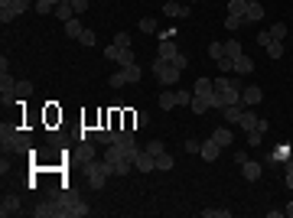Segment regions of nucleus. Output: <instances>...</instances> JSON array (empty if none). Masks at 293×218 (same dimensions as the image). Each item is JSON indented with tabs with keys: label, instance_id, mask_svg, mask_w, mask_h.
<instances>
[{
	"label": "nucleus",
	"instance_id": "obj_27",
	"mask_svg": "<svg viewBox=\"0 0 293 218\" xmlns=\"http://www.w3.org/2000/svg\"><path fill=\"white\" fill-rule=\"evenodd\" d=\"M173 166H176V160H173L170 153H160V156H157V169H160V173H170Z\"/></svg>",
	"mask_w": 293,
	"mask_h": 218
},
{
	"label": "nucleus",
	"instance_id": "obj_14",
	"mask_svg": "<svg viewBox=\"0 0 293 218\" xmlns=\"http://www.w3.org/2000/svg\"><path fill=\"white\" fill-rule=\"evenodd\" d=\"M0 215H4V218L20 215V199H17V195H4V202H0Z\"/></svg>",
	"mask_w": 293,
	"mask_h": 218
},
{
	"label": "nucleus",
	"instance_id": "obj_30",
	"mask_svg": "<svg viewBox=\"0 0 293 218\" xmlns=\"http://www.w3.org/2000/svg\"><path fill=\"white\" fill-rule=\"evenodd\" d=\"M283 52H287V49H283L280 39H270V43H267V56L270 59H283Z\"/></svg>",
	"mask_w": 293,
	"mask_h": 218
},
{
	"label": "nucleus",
	"instance_id": "obj_43",
	"mask_svg": "<svg viewBox=\"0 0 293 218\" xmlns=\"http://www.w3.org/2000/svg\"><path fill=\"white\" fill-rule=\"evenodd\" d=\"M79 43H82V46H95V43H98V36H95V30H82V36H79Z\"/></svg>",
	"mask_w": 293,
	"mask_h": 218
},
{
	"label": "nucleus",
	"instance_id": "obj_7",
	"mask_svg": "<svg viewBox=\"0 0 293 218\" xmlns=\"http://www.w3.org/2000/svg\"><path fill=\"white\" fill-rule=\"evenodd\" d=\"M134 166H137V173H153V169H157V156H150L146 150H140V153L134 156Z\"/></svg>",
	"mask_w": 293,
	"mask_h": 218
},
{
	"label": "nucleus",
	"instance_id": "obj_29",
	"mask_svg": "<svg viewBox=\"0 0 293 218\" xmlns=\"http://www.w3.org/2000/svg\"><path fill=\"white\" fill-rule=\"evenodd\" d=\"M59 4H62V0H36V13H39V17H46V13H52Z\"/></svg>",
	"mask_w": 293,
	"mask_h": 218
},
{
	"label": "nucleus",
	"instance_id": "obj_26",
	"mask_svg": "<svg viewBox=\"0 0 293 218\" xmlns=\"http://www.w3.org/2000/svg\"><path fill=\"white\" fill-rule=\"evenodd\" d=\"M267 33H270V39H280V43H283V39L290 36V26H287V23H274Z\"/></svg>",
	"mask_w": 293,
	"mask_h": 218
},
{
	"label": "nucleus",
	"instance_id": "obj_25",
	"mask_svg": "<svg viewBox=\"0 0 293 218\" xmlns=\"http://www.w3.org/2000/svg\"><path fill=\"white\" fill-rule=\"evenodd\" d=\"M241 111H244V107H241V104H228V107H225V111H222V114H225V124H238V118H241Z\"/></svg>",
	"mask_w": 293,
	"mask_h": 218
},
{
	"label": "nucleus",
	"instance_id": "obj_21",
	"mask_svg": "<svg viewBox=\"0 0 293 218\" xmlns=\"http://www.w3.org/2000/svg\"><path fill=\"white\" fill-rule=\"evenodd\" d=\"M212 91H215V81L212 78H195L192 94H212Z\"/></svg>",
	"mask_w": 293,
	"mask_h": 218
},
{
	"label": "nucleus",
	"instance_id": "obj_24",
	"mask_svg": "<svg viewBox=\"0 0 293 218\" xmlns=\"http://www.w3.org/2000/svg\"><path fill=\"white\" fill-rule=\"evenodd\" d=\"M62 26H65V36H68V39H79V36H82V30H85V26H82L75 17L68 20V23H62Z\"/></svg>",
	"mask_w": 293,
	"mask_h": 218
},
{
	"label": "nucleus",
	"instance_id": "obj_22",
	"mask_svg": "<svg viewBox=\"0 0 293 218\" xmlns=\"http://www.w3.org/2000/svg\"><path fill=\"white\" fill-rule=\"evenodd\" d=\"M238 124H241V131H254V127H257V114L254 111H241V118H238Z\"/></svg>",
	"mask_w": 293,
	"mask_h": 218
},
{
	"label": "nucleus",
	"instance_id": "obj_36",
	"mask_svg": "<svg viewBox=\"0 0 293 218\" xmlns=\"http://www.w3.org/2000/svg\"><path fill=\"white\" fill-rule=\"evenodd\" d=\"M134 62H137L134 49H130V46H127V49H121V56H117V65H121V69H124V65H134Z\"/></svg>",
	"mask_w": 293,
	"mask_h": 218
},
{
	"label": "nucleus",
	"instance_id": "obj_2",
	"mask_svg": "<svg viewBox=\"0 0 293 218\" xmlns=\"http://www.w3.org/2000/svg\"><path fill=\"white\" fill-rule=\"evenodd\" d=\"M111 176H114V173H111V163L108 160H98V156H95V160L85 163V179H88V186H92V189H104V182H108Z\"/></svg>",
	"mask_w": 293,
	"mask_h": 218
},
{
	"label": "nucleus",
	"instance_id": "obj_11",
	"mask_svg": "<svg viewBox=\"0 0 293 218\" xmlns=\"http://www.w3.org/2000/svg\"><path fill=\"white\" fill-rule=\"evenodd\" d=\"M261 98H264V91L257 85H248L241 91V104H248V107H254V104H261Z\"/></svg>",
	"mask_w": 293,
	"mask_h": 218
},
{
	"label": "nucleus",
	"instance_id": "obj_51",
	"mask_svg": "<svg viewBox=\"0 0 293 218\" xmlns=\"http://www.w3.org/2000/svg\"><path fill=\"white\" fill-rule=\"evenodd\" d=\"M257 43L267 46V43H270V33H267V30H261V33H257Z\"/></svg>",
	"mask_w": 293,
	"mask_h": 218
},
{
	"label": "nucleus",
	"instance_id": "obj_56",
	"mask_svg": "<svg viewBox=\"0 0 293 218\" xmlns=\"http://www.w3.org/2000/svg\"><path fill=\"white\" fill-rule=\"evenodd\" d=\"M189 4H195V0H189Z\"/></svg>",
	"mask_w": 293,
	"mask_h": 218
},
{
	"label": "nucleus",
	"instance_id": "obj_33",
	"mask_svg": "<svg viewBox=\"0 0 293 218\" xmlns=\"http://www.w3.org/2000/svg\"><path fill=\"white\" fill-rule=\"evenodd\" d=\"M228 13H235V17H244V13H248V0H228Z\"/></svg>",
	"mask_w": 293,
	"mask_h": 218
},
{
	"label": "nucleus",
	"instance_id": "obj_28",
	"mask_svg": "<svg viewBox=\"0 0 293 218\" xmlns=\"http://www.w3.org/2000/svg\"><path fill=\"white\" fill-rule=\"evenodd\" d=\"M130 166H134L130 160H114V163H111V173H114V176H127Z\"/></svg>",
	"mask_w": 293,
	"mask_h": 218
},
{
	"label": "nucleus",
	"instance_id": "obj_35",
	"mask_svg": "<svg viewBox=\"0 0 293 218\" xmlns=\"http://www.w3.org/2000/svg\"><path fill=\"white\" fill-rule=\"evenodd\" d=\"M225 56H232V59L244 56V49H241V43H238V39H228V43H225Z\"/></svg>",
	"mask_w": 293,
	"mask_h": 218
},
{
	"label": "nucleus",
	"instance_id": "obj_9",
	"mask_svg": "<svg viewBox=\"0 0 293 218\" xmlns=\"http://www.w3.org/2000/svg\"><path fill=\"white\" fill-rule=\"evenodd\" d=\"M264 20V4L261 0H248V13H244V26L248 23H261Z\"/></svg>",
	"mask_w": 293,
	"mask_h": 218
},
{
	"label": "nucleus",
	"instance_id": "obj_13",
	"mask_svg": "<svg viewBox=\"0 0 293 218\" xmlns=\"http://www.w3.org/2000/svg\"><path fill=\"white\" fill-rule=\"evenodd\" d=\"M163 13H166V17H173V20H179V17H189V7H186V4H176V0H166V4H163Z\"/></svg>",
	"mask_w": 293,
	"mask_h": 218
},
{
	"label": "nucleus",
	"instance_id": "obj_53",
	"mask_svg": "<svg viewBox=\"0 0 293 218\" xmlns=\"http://www.w3.org/2000/svg\"><path fill=\"white\" fill-rule=\"evenodd\" d=\"M283 215H287V218H293V202H290L287 208H283Z\"/></svg>",
	"mask_w": 293,
	"mask_h": 218
},
{
	"label": "nucleus",
	"instance_id": "obj_39",
	"mask_svg": "<svg viewBox=\"0 0 293 218\" xmlns=\"http://www.w3.org/2000/svg\"><path fill=\"white\" fill-rule=\"evenodd\" d=\"M143 150H146V153H150V156H160V153H166V147H163V140H150V144H146Z\"/></svg>",
	"mask_w": 293,
	"mask_h": 218
},
{
	"label": "nucleus",
	"instance_id": "obj_8",
	"mask_svg": "<svg viewBox=\"0 0 293 218\" xmlns=\"http://www.w3.org/2000/svg\"><path fill=\"white\" fill-rule=\"evenodd\" d=\"M261 173H264V166H261L257 160H244V163H241V176H244L248 182H257V179H261Z\"/></svg>",
	"mask_w": 293,
	"mask_h": 218
},
{
	"label": "nucleus",
	"instance_id": "obj_16",
	"mask_svg": "<svg viewBox=\"0 0 293 218\" xmlns=\"http://www.w3.org/2000/svg\"><path fill=\"white\" fill-rule=\"evenodd\" d=\"M176 43H173V39H160V49H157V56L160 59H170V62H173V59H176Z\"/></svg>",
	"mask_w": 293,
	"mask_h": 218
},
{
	"label": "nucleus",
	"instance_id": "obj_5",
	"mask_svg": "<svg viewBox=\"0 0 293 218\" xmlns=\"http://www.w3.org/2000/svg\"><path fill=\"white\" fill-rule=\"evenodd\" d=\"M33 215H36V218H68V208L62 205V202L55 199V195H52L49 202H43V205H36V208H33Z\"/></svg>",
	"mask_w": 293,
	"mask_h": 218
},
{
	"label": "nucleus",
	"instance_id": "obj_40",
	"mask_svg": "<svg viewBox=\"0 0 293 218\" xmlns=\"http://www.w3.org/2000/svg\"><path fill=\"white\" fill-rule=\"evenodd\" d=\"M117 56H121V46H114V43L104 46V59H108V62H117Z\"/></svg>",
	"mask_w": 293,
	"mask_h": 218
},
{
	"label": "nucleus",
	"instance_id": "obj_45",
	"mask_svg": "<svg viewBox=\"0 0 293 218\" xmlns=\"http://www.w3.org/2000/svg\"><path fill=\"white\" fill-rule=\"evenodd\" d=\"M173 65H176V69L183 72L186 65H189V56H186V52H176V59H173Z\"/></svg>",
	"mask_w": 293,
	"mask_h": 218
},
{
	"label": "nucleus",
	"instance_id": "obj_46",
	"mask_svg": "<svg viewBox=\"0 0 293 218\" xmlns=\"http://www.w3.org/2000/svg\"><path fill=\"white\" fill-rule=\"evenodd\" d=\"M199 150H202V140H195V137L186 140V153H199Z\"/></svg>",
	"mask_w": 293,
	"mask_h": 218
},
{
	"label": "nucleus",
	"instance_id": "obj_18",
	"mask_svg": "<svg viewBox=\"0 0 293 218\" xmlns=\"http://www.w3.org/2000/svg\"><path fill=\"white\" fill-rule=\"evenodd\" d=\"M212 140H215V144H218V147H232V131H228V127H215V131H212Z\"/></svg>",
	"mask_w": 293,
	"mask_h": 218
},
{
	"label": "nucleus",
	"instance_id": "obj_1",
	"mask_svg": "<svg viewBox=\"0 0 293 218\" xmlns=\"http://www.w3.org/2000/svg\"><path fill=\"white\" fill-rule=\"evenodd\" d=\"M0 144H4V153H30V137L17 127H0Z\"/></svg>",
	"mask_w": 293,
	"mask_h": 218
},
{
	"label": "nucleus",
	"instance_id": "obj_42",
	"mask_svg": "<svg viewBox=\"0 0 293 218\" xmlns=\"http://www.w3.org/2000/svg\"><path fill=\"white\" fill-rule=\"evenodd\" d=\"M137 26H140V33H157V20H153V17H143Z\"/></svg>",
	"mask_w": 293,
	"mask_h": 218
},
{
	"label": "nucleus",
	"instance_id": "obj_55",
	"mask_svg": "<svg viewBox=\"0 0 293 218\" xmlns=\"http://www.w3.org/2000/svg\"><path fill=\"white\" fill-rule=\"evenodd\" d=\"M287 39H293V30H290V36H287Z\"/></svg>",
	"mask_w": 293,
	"mask_h": 218
},
{
	"label": "nucleus",
	"instance_id": "obj_23",
	"mask_svg": "<svg viewBox=\"0 0 293 218\" xmlns=\"http://www.w3.org/2000/svg\"><path fill=\"white\" fill-rule=\"evenodd\" d=\"M176 104H179V101H176V91H160V107H163V111H173Z\"/></svg>",
	"mask_w": 293,
	"mask_h": 218
},
{
	"label": "nucleus",
	"instance_id": "obj_44",
	"mask_svg": "<svg viewBox=\"0 0 293 218\" xmlns=\"http://www.w3.org/2000/svg\"><path fill=\"white\" fill-rule=\"evenodd\" d=\"M114 46H121V49H127V46H130V33H114Z\"/></svg>",
	"mask_w": 293,
	"mask_h": 218
},
{
	"label": "nucleus",
	"instance_id": "obj_54",
	"mask_svg": "<svg viewBox=\"0 0 293 218\" xmlns=\"http://www.w3.org/2000/svg\"><path fill=\"white\" fill-rule=\"evenodd\" d=\"M13 4V0H0V7H10Z\"/></svg>",
	"mask_w": 293,
	"mask_h": 218
},
{
	"label": "nucleus",
	"instance_id": "obj_48",
	"mask_svg": "<svg viewBox=\"0 0 293 218\" xmlns=\"http://www.w3.org/2000/svg\"><path fill=\"white\" fill-rule=\"evenodd\" d=\"M257 134H267L270 131V124H267V118H257V127H254Z\"/></svg>",
	"mask_w": 293,
	"mask_h": 218
},
{
	"label": "nucleus",
	"instance_id": "obj_49",
	"mask_svg": "<svg viewBox=\"0 0 293 218\" xmlns=\"http://www.w3.org/2000/svg\"><path fill=\"white\" fill-rule=\"evenodd\" d=\"M176 101L179 104H192V94L189 91H176Z\"/></svg>",
	"mask_w": 293,
	"mask_h": 218
},
{
	"label": "nucleus",
	"instance_id": "obj_41",
	"mask_svg": "<svg viewBox=\"0 0 293 218\" xmlns=\"http://www.w3.org/2000/svg\"><path fill=\"white\" fill-rule=\"evenodd\" d=\"M88 160H95V147H92V140H82V163H88Z\"/></svg>",
	"mask_w": 293,
	"mask_h": 218
},
{
	"label": "nucleus",
	"instance_id": "obj_4",
	"mask_svg": "<svg viewBox=\"0 0 293 218\" xmlns=\"http://www.w3.org/2000/svg\"><path fill=\"white\" fill-rule=\"evenodd\" d=\"M127 81H140V65H137V62H134V65H124V69H117V72L108 78V85H111V88H124Z\"/></svg>",
	"mask_w": 293,
	"mask_h": 218
},
{
	"label": "nucleus",
	"instance_id": "obj_32",
	"mask_svg": "<svg viewBox=\"0 0 293 218\" xmlns=\"http://www.w3.org/2000/svg\"><path fill=\"white\" fill-rule=\"evenodd\" d=\"M215 65H218V72H222V75H232V72H235V59H232V56L215 59Z\"/></svg>",
	"mask_w": 293,
	"mask_h": 218
},
{
	"label": "nucleus",
	"instance_id": "obj_50",
	"mask_svg": "<svg viewBox=\"0 0 293 218\" xmlns=\"http://www.w3.org/2000/svg\"><path fill=\"white\" fill-rule=\"evenodd\" d=\"M72 7H75V13H85L88 10V0H72Z\"/></svg>",
	"mask_w": 293,
	"mask_h": 218
},
{
	"label": "nucleus",
	"instance_id": "obj_3",
	"mask_svg": "<svg viewBox=\"0 0 293 218\" xmlns=\"http://www.w3.org/2000/svg\"><path fill=\"white\" fill-rule=\"evenodd\" d=\"M153 75H157V81H160V88H166V85H176V81H179V75H183V72H179L176 69V65H173L170 62V59H153Z\"/></svg>",
	"mask_w": 293,
	"mask_h": 218
},
{
	"label": "nucleus",
	"instance_id": "obj_38",
	"mask_svg": "<svg viewBox=\"0 0 293 218\" xmlns=\"http://www.w3.org/2000/svg\"><path fill=\"white\" fill-rule=\"evenodd\" d=\"M202 218H232L228 208H202Z\"/></svg>",
	"mask_w": 293,
	"mask_h": 218
},
{
	"label": "nucleus",
	"instance_id": "obj_37",
	"mask_svg": "<svg viewBox=\"0 0 293 218\" xmlns=\"http://www.w3.org/2000/svg\"><path fill=\"white\" fill-rule=\"evenodd\" d=\"M241 26H244V17H235V13H228V17H225V30H241Z\"/></svg>",
	"mask_w": 293,
	"mask_h": 218
},
{
	"label": "nucleus",
	"instance_id": "obj_15",
	"mask_svg": "<svg viewBox=\"0 0 293 218\" xmlns=\"http://www.w3.org/2000/svg\"><path fill=\"white\" fill-rule=\"evenodd\" d=\"M290 156H293V147H287V144H280V147L274 150V153L267 156V163H270V166H277V163H287Z\"/></svg>",
	"mask_w": 293,
	"mask_h": 218
},
{
	"label": "nucleus",
	"instance_id": "obj_31",
	"mask_svg": "<svg viewBox=\"0 0 293 218\" xmlns=\"http://www.w3.org/2000/svg\"><path fill=\"white\" fill-rule=\"evenodd\" d=\"M88 212H92V208H88V205H85V202H82V199H79V202H72V208H68V218H85Z\"/></svg>",
	"mask_w": 293,
	"mask_h": 218
},
{
	"label": "nucleus",
	"instance_id": "obj_47",
	"mask_svg": "<svg viewBox=\"0 0 293 218\" xmlns=\"http://www.w3.org/2000/svg\"><path fill=\"white\" fill-rule=\"evenodd\" d=\"M261 140H264V134H257V131L248 134V144H251V147H261Z\"/></svg>",
	"mask_w": 293,
	"mask_h": 218
},
{
	"label": "nucleus",
	"instance_id": "obj_20",
	"mask_svg": "<svg viewBox=\"0 0 293 218\" xmlns=\"http://www.w3.org/2000/svg\"><path fill=\"white\" fill-rule=\"evenodd\" d=\"M251 72H254V59H248V56L235 59V75H251Z\"/></svg>",
	"mask_w": 293,
	"mask_h": 218
},
{
	"label": "nucleus",
	"instance_id": "obj_6",
	"mask_svg": "<svg viewBox=\"0 0 293 218\" xmlns=\"http://www.w3.org/2000/svg\"><path fill=\"white\" fill-rule=\"evenodd\" d=\"M30 4H33V0H13L10 7H0V23H4V26H7V23H13L20 13L30 10Z\"/></svg>",
	"mask_w": 293,
	"mask_h": 218
},
{
	"label": "nucleus",
	"instance_id": "obj_10",
	"mask_svg": "<svg viewBox=\"0 0 293 218\" xmlns=\"http://www.w3.org/2000/svg\"><path fill=\"white\" fill-rule=\"evenodd\" d=\"M218 153H222V147L215 144L212 137H208V140H202V150H199V156H202L205 163H215V160H218Z\"/></svg>",
	"mask_w": 293,
	"mask_h": 218
},
{
	"label": "nucleus",
	"instance_id": "obj_17",
	"mask_svg": "<svg viewBox=\"0 0 293 218\" xmlns=\"http://www.w3.org/2000/svg\"><path fill=\"white\" fill-rule=\"evenodd\" d=\"M52 13H55V17H59V20H62V23H68V20H72V17H75V7H72V0H62V4H59V7H55V10H52Z\"/></svg>",
	"mask_w": 293,
	"mask_h": 218
},
{
	"label": "nucleus",
	"instance_id": "obj_12",
	"mask_svg": "<svg viewBox=\"0 0 293 218\" xmlns=\"http://www.w3.org/2000/svg\"><path fill=\"white\" fill-rule=\"evenodd\" d=\"M114 140H117V131H114V127H95V144L111 147Z\"/></svg>",
	"mask_w": 293,
	"mask_h": 218
},
{
	"label": "nucleus",
	"instance_id": "obj_52",
	"mask_svg": "<svg viewBox=\"0 0 293 218\" xmlns=\"http://www.w3.org/2000/svg\"><path fill=\"white\" fill-rule=\"evenodd\" d=\"M283 186H287L290 192H293V169H287V179H283Z\"/></svg>",
	"mask_w": 293,
	"mask_h": 218
},
{
	"label": "nucleus",
	"instance_id": "obj_19",
	"mask_svg": "<svg viewBox=\"0 0 293 218\" xmlns=\"http://www.w3.org/2000/svg\"><path fill=\"white\" fill-rule=\"evenodd\" d=\"M114 144H121V147H134L137 140H134V127H117V140Z\"/></svg>",
	"mask_w": 293,
	"mask_h": 218
},
{
	"label": "nucleus",
	"instance_id": "obj_34",
	"mask_svg": "<svg viewBox=\"0 0 293 218\" xmlns=\"http://www.w3.org/2000/svg\"><path fill=\"white\" fill-rule=\"evenodd\" d=\"M205 52H208V59H222V56H225V43H218V39H212Z\"/></svg>",
	"mask_w": 293,
	"mask_h": 218
}]
</instances>
